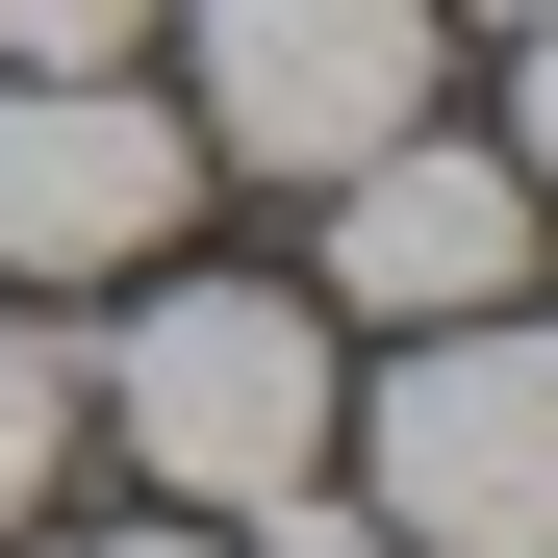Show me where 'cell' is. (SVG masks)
Segmentation results:
<instances>
[{
  "label": "cell",
  "instance_id": "obj_1",
  "mask_svg": "<svg viewBox=\"0 0 558 558\" xmlns=\"http://www.w3.org/2000/svg\"><path fill=\"white\" fill-rule=\"evenodd\" d=\"M102 407H128V457L178 508H254V483L330 457V305H305V279H178V305H128Z\"/></svg>",
  "mask_w": 558,
  "mask_h": 558
},
{
  "label": "cell",
  "instance_id": "obj_2",
  "mask_svg": "<svg viewBox=\"0 0 558 558\" xmlns=\"http://www.w3.org/2000/svg\"><path fill=\"white\" fill-rule=\"evenodd\" d=\"M381 533H432V558H533L558 533V330H508V305L407 330V381H381Z\"/></svg>",
  "mask_w": 558,
  "mask_h": 558
},
{
  "label": "cell",
  "instance_id": "obj_3",
  "mask_svg": "<svg viewBox=\"0 0 558 558\" xmlns=\"http://www.w3.org/2000/svg\"><path fill=\"white\" fill-rule=\"evenodd\" d=\"M178 204H204V128L128 102V51L0 102V279H128V254H178Z\"/></svg>",
  "mask_w": 558,
  "mask_h": 558
},
{
  "label": "cell",
  "instance_id": "obj_4",
  "mask_svg": "<svg viewBox=\"0 0 558 558\" xmlns=\"http://www.w3.org/2000/svg\"><path fill=\"white\" fill-rule=\"evenodd\" d=\"M381 128H432V0H204V153L355 178Z\"/></svg>",
  "mask_w": 558,
  "mask_h": 558
},
{
  "label": "cell",
  "instance_id": "obj_5",
  "mask_svg": "<svg viewBox=\"0 0 558 558\" xmlns=\"http://www.w3.org/2000/svg\"><path fill=\"white\" fill-rule=\"evenodd\" d=\"M533 279V178L508 153H457V128H381L330 178V305H407V330H457V305H508Z\"/></svg>",
  "mask_w": 558,
  "mask_h": 558
},
{
  "label": "cell",
  "instance_id": "obj_6",
  "mask_svg": "<svg viewBox=\"0 0 558 558\" xmlns=\"http://www.w3.org/2000/svg\"><path fill=\"white\" fill-rule=\"evenodd\" d=\"M51 457H76V355H51L26 305H0V533L51 508Z\"/></svg>",
  "mask_w": 558,
  "mask_h": 558
},
{
  "label": "cell",
  "instance_id": "obj_7",
  "mask_svg": "<svg viewBox=\"0 0 558 558\" xmlns=\"http://www.w3.org/2000/svg\"><path fill=\"white\" fill-rule=\"evenodd\" d=\"M178 26V0H0V51H26V76H76V51H153Z\"/></svg>",
  "mask_w": 558,
  "mask_h": 558
},
{
  "label": "cell",
  "instance_id": "obj_8",
  "mask_svg": "<svg viewBox=\"0 0 558 558\" xmlns=\"http://www.w3.org/2000/svg\"><path fill=\"white\" fill-rule=\"evenodd\" d=\"M254 558H407L381 508H330V457H305V483H254Z\"/></svg>",
  "mask_w": 558,
  "mask_h": 558
},
{
  "label": "cell",
  "instance_id": "obj_9",
  "mask_svg": "<svg viewBox=\"0 0 558 558\" xmlns=\"http://www.w3.org/2000/svg\"><path fill=\"white\" fill-rule=\"evenodd\" d=\"M508 178H533V204H558V0H533V128H508Z\"/></svg>",
  "mask_w": 558,
  "mask_h": 558
},
{
  "label": "cell",
  "instance_id": "obj_10",
  "mask_svg": "<svg viewBox=\"0 0 558 558\" xmlns=\"http://www.w3.org/2000/svg\"><path fill=\"white\" fill-rule=\"evenodd\" d=\"M76 558H204V533H76Z\"/></svg>",
  "mask_w": 558,
  "mask_h": 558
},
{
  "label": "cell",
  "instance_id": "obj_11",
  "mask_svg": "<svg viewBox=\"0 0 558 558\" xmlns=\"http://www.w3.org/2000/svg\"><path fill=\"white\" fill-rule=\"evenodd\" d=\"M508 26H533V0H508Z\"/></svg>",
  "mask_w": 558,
  "mask_h": 558
},
{
  "label": "cell",
  "instance_id": "obj_12",
  "mask_svg": "<svg viewBox=\"0 0 558 558\" xmlns=\"http://www.w3.org/2000/svg\"><path fill=\"white\" fill-rule=\"evenodd\" d=\"M533 558H558V533H533Z\"/></svg>",
  "mask_w": 558,
  "mask_h": 558
}]
</instances>
